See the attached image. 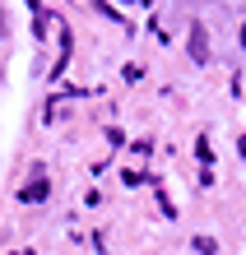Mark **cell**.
I'll return each mask as SVG.
<instances>
[{
  "label": "cell",
  "instance_id": "1",
  "mask_svg": "<svg viewBox=\"0 0 246 255\" xmlns=\"http://www.w3.org/2000/svg\"><path fill=\"white\" fill-rule=\"evenodd\" d=\"M186 51H191V61L195 65H205L209 61V33L200 23H191V33H186Z\"/></svg>",
  "mask_w": 246,
  "mask_h": 255
},
{
  "label": "cell",
  "instance_id": "2",
  "mask_svg": "<svg viewBox=\"0 0 246 255\" xmlns=\"http://www.w3.org/2000/svg\"><path fill=\"white\" fill-rule=\"evenodd\" d=\"M47 190H51V186L37 176V181H28V186L19 190V200H23V204H37V200H47Z\"/></svg>",
  "mask_w": 246,
  "mask_h": 255
},
{
  "label": "cell",
  "instance_id": "4",
  "mask_svg": "<svg viewBox=\"0 0 246 255\" xmlns=\"http://www.w3.org/2000/svg\"><path fill=\"white\" fill-rule=\"evenodd\" d=\"M242 47H246V23H242Z\"/></svg>",
  "mask_w": 246,
  "mask_h": 255
},
{
  "label": "cell",
  "instance_id": "3",
  "mask_svg": "<svg viewBox=\"0 0 246 255\" xmlns=\"http://www.w3.org/2000/svg\"><path fill=\"white\" fill-rule=\"evenodd\" d=\"M0 37H9V23H5V9H0Z\"/></svg>",
  "mask_w": 246,
  "mask_h": 255
},
{
  "label": "cell",
  "instance_id": "5",
  "mask_svg": "<svg viewBox=\"0 0 246 255\" xmlns=\"http://www.w3.org/2000/svg\"><path fill=\"white\" fill-rule=\"evenodd\" d=\"M242 153H246V139H242Z\"/></svg>",
  "mask_w": 246,
  "mask_h": 255
}]
</instances>
